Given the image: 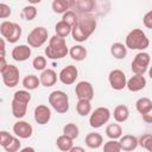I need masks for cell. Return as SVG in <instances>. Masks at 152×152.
Here are the masks:
<instances>
[{
	"instance_id": "obj_41",
	"label": "cell",
	"mask_w": 152,
	"mask_h": 152,
	"mask_svg": "<svg viewBox=\"0 0 152 152\" xmlns=\"http://www.w3.org/2000/svg\"><path fill=\"white\" fill-rule=\"evenodd\" d=\"M21 37V27H20V25L17 23V27H15V31H14V33H13V36L7 40L8 43H12V44H14V43H17L18 40H19V38Z\"/></svg>"
},
{
	"instance_id": "obj_45",
	"label": "cell",
	"mask_w": 152,
	"mask_h": 152,
	"mask_svg": "<svg viewBox=\"0 0 152 152\" xmlns=\"http://www.w3.org/2000/svg\"><path fill=\"white\" fill-rule=\"evenodd\" d=\"M31 5H37V4H40L42 2V0H27Z\"/></svg>"
},
{
	"instance_id": "obj_12",
	"label": "cell",
	"mask_w": 152,
	"mask_h": 152,
	"mask_svg": "<svg viewBox=\"0 0 152 152\" xmlns=\"http://www.w3.org/2000/svg\"><path fill=\"white\" fill-rule=\"evenodd\" d=\"M78 76V70L75 65H66L65 68H63L61 71H59V75H58V78L59 81L65 84V86H70L72 83H75L76 78Z\"/></svg>"
},
{
	"instance_id": "obj_5",
	"label": "cell",
	"mask_w": 152,
	"mask_h": 152,
	"mask_svg": "<svg viewBox=\"0 0 152 152\" xmlns=\"http://www.w3.org/2000/svg\"><path fill=\"white\" fill-rule=\"evenodd\" d=\"M50 106L59 114H64L69 110V97L63 90H53L49 95Z\"/></svg>"
},
{
	"instance_id": "obj_35",
	"label": "cell",
	"mask_w": 152,
	"mask_h": 152,
	"mask_svg": "<svg viewBox=\"0 0 152 152\" xmlns=\"http://www.w3.org/2000/svg\"><path fill=\"white\" fill-rule=\"evenodd\" d=\"M139 145H140L142 148H145V150L152 152V134H150V133L142 134V135L139 138Z\"/></svg>"
},
{
	"instance_id": "obj_42",
	"label": "cell",
	"mask_w": 152,
	"mask_h": 152,
	"mask_svg": "<svg viewBox=\"0 0 152 152\" xmlns=\"http://www.w3.org/2000/svg\"><path fill=\"white\" fill-rule=\"evenodd\" d=\"M142 23H144L145 27L152 28V10L148 11L147 13H145V15H144V18H142Z\"/></svg>"
},
{
	"instance_id": "obj_21",
	"label": "cell",
	"mask_w": 152,
	"mask_h": 152,
	"mask_svg": "<svg viewBox=\"0 0 152 152\" xmlns=\"http://www.w3.org/2000/svg\"><path fill=\"white\" fill-rule=\"evenodd\" d=\"M114 120L116 122H125L129 116V109L125 104H118L113 112Z\"/></svg>"
},
{
	"instance_id": "obj_8",
	"label": "cell",
	"mask_w": 152,
	"mask_h": 152,
	"mask_svg": "<svg viewBox=\"0 0 152 152\" xmlns=\"http://www.w3.org/2000/svg\"><path fill=\"white\" fill-rule=\"evenodd\" d=\"M48 40V30L44 26L34 27L27 36V44L31 48H40Z\"/></svg>"
},
{
	"instance_id": "obj_10",
	"label": "cell",
	"mask_w": 152,
	"mask_h": 152,
	"mask_svg": "<svg viewBox=\"0 0 152 152\" xmlns=\"http://www.w3.org/2000/svg\"><path fill=\"white\" fill-rule=\"evenodd\" d=\"M108 82L114 90H122L127 87V78L122 70L114 69L108 75Z\"/></svg>"
},
{
	"instance_id": "obj_6",
	"label": "cell",
	"mask_w": 152,
	"mask_h": 152,
	"mask_svg": "<svg viewBox=\"0 0 152 152\" xmlns=\"http://www.w3.org/2000/svg\"><path fill=\"white\" fill-rule=\"evenodd\" d=\"M110 110L107 107H97L95 110L90 113L89 116V125L93 128H100L104 124H107L110 119Z\"/></svg>"
},
{
	"instance_id": "obj_31",
	"label": "cell",
	"mask_w": 152,
	"mask_h": 152,
	"mask_svg": "<svg viewBox=\"0 0 152 152\" xmlns=\"http://www.w3.org/2000/svg\"><path fill=\"white\" fill-rule=\"evenodd\" d=\"M63 134L68 135L71 139H76L78 137V134H80V129H78L77 125H75L72 122H69V124L64 125V127H63Z\"/></svg>"
},
{
	"instance_id": "obj_14",
	"label": "cell",
	"mask_w": 152,
	"mask_h": 152,
	"mask_svg": "<svg viewBox=\"0 0 152 152\" xmlns=\"http://www.w3.org/2000/svg\"><path fill=\"white\" fill-rule=\"evenodd\" d=\"M51 109L45 106V104H38L36 108H34V113H33V116H34V121L38 124V125H46L49 124V121L51 120Z\"/></svg>"
},
{
	"instance_id": "obj_24",
	"label": "cell",
	"mask_w": 152,
	"mask_h": 152,
	"mask_svg": "<svg viewBox=\"0 0 152 152\" xmlns=\"http://www.w3.org/2000/svg\"><path fill=\"white\" fill-rule=\"evenodd\" d=\"M56 145H57V147H58L61 151L70 152V150H71L72 146H74V139L69 138V137L65 135V134H62V135H59V137L57 138Z\"/></svg>"
},
{
	"instance_id": "obj_44",
	"label": "cell",
	"mask_w": 152,
	"mask_h": 152,
	"mask_svg": "<svg viewBox=\"0 0 152 152\" xmlns=\"http://www.w3.org/2000/svg\"><path fill=\"white\" fill-rule=\"evenodd\" d=\"M76 151H78V152H83L84 151V148L83 147H75V146H72V148L70 150V152H76Z\"/></svg>"
},
{
	"instance_id": "obj_33",
	"label": "cell",
	"mask_w": 152,
	"mask_h": 152,
	"mask_svg": "<svg viewBox=\"0 0 152 152\" xmlns=\"http://www.w3.org/2000/svg\"><path fill=\"white\" fill-rule=\"evenodd\" d=\"M103 151L104 152H120L121 151L120 142L116 139H110V140H108V141L104 142Z\"/></svg>"
},
{
	"instance_id": "obj_22",
	"label": "cell",
	"mask_w": 152,
	"mask_h": 152,
	"mask_svg": "<svg viewBox=\"0 0 152 152\" xmlns=\"http://www.w3.org/2000/svg\"><path fill=\"white\" fill-rule=\"evenodd\" d=\"M15 27H17V23L7 21V20L2 21L0 24V33H1L2 38H5L6 40H8L13 36V33L15 31Z\"/></svg>"
},
{
	"instance_id": "obj_9",
	"label": "cell",
	"mask_w": 152,
	"mask_h": 152,
	"mask_svg": "<svg viewBox=\"0 0 152 152\" xmlns=\"http://www.w3.org/2000/svg\"><path fill=\"white\" fill-rule=\"evenodd\" d=\"M1 72V78H2V82L7 87V88H14L15 86H18L19 83V76H20V72H19V69L13 65V64H8Z\"/></svg>"
},
{
	"instance_id": "obj_23",
	"label": "cell",
	"mask_w": 152,
	"mask_h": 152,
	"mask_svg": "<svg viewBox=\"0 0 152 152\" xmlns=\"http://www.w3.org/2000/svg\"><path fill=\"white\" fill-rule=\"evenodd\" d=\"M110 55L116 59H124L127 55V46L122 43H113L110 46Z\"/></svg>"
},
{
	"instance_id": "obj_27",
	"label": "cell",
	"mask_w": 152,
	"mask_h": 152,
	"mask_svg": "<svg viewBox=\"0 0 152 152\" xmlns=\"http://www.w3.org/2000/svg\"><path fill=\"white\" fill-rule=\"evenodd\" d=\"M39 84H40V78L32 74L25 76L23 80V87L24 89H27V90H34L39 87Z\"/></svg>"
},
{
	"instance_id": "obj_26",
	"label": "cell",
	"mask_w": 152,
	"mask_h": 152,
	"mask_svg": "<svg viewBox=\"0 0 152 152\" xmlns=\"http://www.w3.org/2000/svg\"><path fill=\"white\" fill-rule=\"evenodd\" d=\"M76 112L78 115L81 116H87L91 113V103L89 100H84V99H78L77 103H76Z\"/></svg>"
},
{
	"instance_id": "obj_3",
	"label": "cell",
	"mask_w": 152,
	"mask_h": 152,
	"mask_svg": "<svg viewBox=\"0 0 152 152\" xmlns=\"http://www.w3.org/2000/svg\"><path fill=\"white\" fill-rule=\"evenodd\" d=\"M69 53V49L65 43V38H62L57 34L52 36L49 40L48 46L45 48V56L49 59H62Z\"/></svg>"
},
{
	"instance_id": "obj_16",
	"label": "cell",
	"mask_w": 152,
	"mask_h": 152,
	"mask_svg": "<svg viewBox=\"0 0 152 152\" xmlns=\"http://www.w3.org/2000/svg\"><path fill=\"white\" fill-rule=\"evenodd\" d=\"M145 87H146V78L144 77V75H137V74H134L131 78L127 80V87L126 88L129 91L137 93V91L142 90Z\"/></svg>"
},
{
	"instance_id": "obj_34",
	"label": "cell",
	"mask_w": 152,
	"mask_h": 152,
	"mask_svg": "<svg viewBox=\"0 0 152 152\" xmlns=\"http://www.w3.org/2000/svg\"><path fill=\"white\" fill-rule=\"evenodd\" d=\"M51 7H52V11H53L55 13H57V14H63V13H65L66 11L70 10V8L68 7V5H66L63 0H53Z\"/></svg>"
},
{
	"instance_id": "obj_38",
	"label": "cell",
	"mask_w": 152,
	"mask_h": 152,
	"mask_svg": "<svg viewBox=\"0 0 152 152\" xmlns=\"http://www.w3.org/2000/svg\"><path fill=\"white\" fill-rule=\"evenodd\" d=\"M20 138L19 137H13V139H12V141L4 148L6 152H17V151H19L20 150V146H21V142H20V140H19Z\"/></svg>"
},
{
	"instance_id": "obj_37",
	"label": "cell",
	"mask_w": 152,
	"mask_h": 152,
	"mask_svg": "<svg viewBox=\"0 0 152 152\" xmlns=\"http://www.w3.org/2000/svg\"><path fill=\"white\" fill-rule=\"evenodd\" d=\"M62 19L64 20V21H66L68 24H70L72 27L76 25V23H77V20H78V15L74 12V11H71V10H69V11H66L65 13H63V17H62Z\"/></svg>"
},
{
	"instance_id": "obj_28",
	"label": "cell",
	"mask_w": 152,
	"mask_h": 152,
	"mask_svg": "<svg viewBox=\"0 0 152 152\" xmlns=\"http://www.w3.org/2000/svg\"><path fill=\"white\" fill-rule=\"evenodd\" d=\"M106 135L109 139H120L122 135V127L119 124H109L106 127Z\"/></svg>"
},
{
	"instance_id": "obj_29",
	"label": "cell",
	"mask_w": 152,
	"mask_h": 152,
	"mask_svg": "<svg viewBox=\"0 0 152 152\" xmlns=\"http://www.w3.org/2000/svg\"><path fill=\"white\" fill-rule=\"evenodd\" d=\"M94 6H95L94 0H76L74 7H76L80 13L86 14V13L90 12L94 8Z\"/></svg>"
},
{
	"instance_id": "obj_4",
	"label": "cell",
	"mask_w": 152,
	"mask_h": 152,
	"mask_svg": "<svg viewBox=\"0 0 152 152\" xmlns=\"http://www.w3.org/2000/svg\"><path fill=\"white\" fill-rule=\"evenodd\" d=\"M125 45L127 46V49H131V50L144 51L148 48L150 40H148L146 33L141 28H133L126 36Z\"/></svg>"
},
{
	"instance_id": "obj_15",
	"label": "cell",
	"mask_w": 152,
	"mask_h": 152,
	"mask_svg": "<svg viewBox=\"0 0 152 152\" xmlns=\"http://www.w3.org/2000/svg\"><path fill=\"white\" fill-rule=\"evenodd\" d=\"M31 53H32L31 46L26 44H21V45H17L13 48L11 56L15 62H24L31 57Z\"/></svg>"
},
{
	"instance_id": "obj_20",
	"label": "cell",
	"mask_w": 152,
	"mask_h": 152,
	"mask_svg": "<svg viewBox=\"0 0 152 152\" xmlns=\"http://www.w3.org/2000/svg\"><path fill=\"white\" fill-rule=\"evenodd\" d=\"M69 55H70V57H71L74 61H76V62H82V61L86 59V57H87V55H88V51H87V49H86L84 46H82V45H74V46H71V48L69 49Z\"/></svg>"
},
{
	"instance_id": "obj_1",
	"label": "cell",
	"mask_w": 152,
	"mask_h": 152,
	"mask_svg": "<svg viewBox=\"0 0 152 152\" xmlns=\"http://www.w3.org/2000/svg\"><path fill=\"white\" fill-rule=\"evenodd\" d=\"M96 25H97L96 19L94 17L82 14L81 17H78L76 25L72 27V31H71L72 39L78 42V43L86 42L95 32Z\"/></svg>"
},
{
	"instance_id": "obj_13",
	"label": "cell",
	"mask_w": 152,
	"mask_h": 152,
	"mask_svg": "<svg viewBox=\"0 0 152 152\" xmlns=\"http://www.w3.org/2000/svg\"><path fill=\"white\" fill-rule=\"evenodd\" d=\"M13 133L20 139H28L33 133V127L27 121L19 119V121L13 125Z\"/></svg>"
},
{
	"instance_id": "obj_18",
	"label": "cell",
	"mask_w": 152,
	"mask_h": 152,
	"mask_svg": "<svg viewBox=\"0 0 152 152\" xmlns=\"http://www.w3.org/2000/svg\"><path fill=\"white\" fill-rule=\"evenodd\" d=\"M39 78H40V84L42 86H44L46 88H50V87L56 84L57 74H56V71L53 69H45V70L42 71Z\"/></svg>"
},
{
	"instance_id": "obj_46",
	"label": "cell",
	"mask_w": 152,
	"mask_h": 152,
	"mask_svg": "<svg viewBox=\"0 0 152 152\" xmlns=\"http://www.w3.org/2000/svg\"><path fill=\"white\" fill-rule=\"evenodd\" d=\"M27 151L33 152V151H34V148H32V147H25V148H21V152H27Z\"/></svg>"
},
{
	"instance_id": "obj_11",
	"label": "cell",
	"mask_w": 152,
	"mask_h": 152,
	"mask_svg": "<svg viewBox=\"0 0 152 152\" xmlns=\"http://www.w3.org/2000/svg\"><path fill=\"white\" fill-rule=\"evenodd\" d=\"M75 94L77 99H84L91 101L94 97V88L93 84L88 81H80L75 86Z\"/></svg>"
},
{
	"instance_id": "obj_47",
	"label": "cell",
	"mask_w": 152,
	"mask_h": 152,
	"mask_svg": "<svg viewBox=\"0 0 152 152\" xmlns=\"http://www.w3.org/2000/svg\"><path fill=\"white\" fill-rule=\"evenodd\" d=\"M148 75H150V77H151V80H152V65H151L150 69H148Z\"/></svg>"
},
{
	"instance_id": "obj_43",
	"label": "cell",
	"mask_w": 152,
	"mask_h": 152,
	"mask_svg": "<svg viewBox=\"0 0 152 152\" xmlns=\"http://www.w3.org/2000/svg\"><path fill=\"white\" fill-rule=\"evenodd\" d=\"M141 118H142V120L146 124H152V107L147 112H145L144 114H141Z\"/></svg>"
},
{
	"instance_id": "obj_32",
	"label": "cell",
	"mask_w": 152,
	"mask_h": 152,
	"mask_svg": "<svg viewBox=\"0 0 152 152\" xmlns=\"http://www.w3.org/2000/svg\"><path fill=\"white\" fill-rule=\"evenodd\" d=\"M37 8L34 7V5H28V6H25L21 11V17L27 20V21H31L33 20L36 17H37Z\"/></svg>"
},
{
	"instance_id": "obj_25",
	"label": "cell",
	"mask_w": 152,
	"mask_h": 152,
	"mask_svg": "<svg viewBox=\"0 0 152 152\" xmlns=\"http://www.w3.org/2000/svg\"><path fill=\"white\" fill-rule=\"evenodd\" d=\"M55 31H56V34H57V36H59V37H62V38H66V37L71 33L72 26L62 19V20H59V21L55 25Z\"/></svg>"
},
{
	"instance_id": "obj_36",
	"label": "cell",
	"mask_w": 152,
	"mask_h": 152,
	"mask_svg": "<svg viewBox=\"0 0 152 152\" xmlns=\"http://www.w3.org/2000/svg\"><path fill=\"white\" fill-rule=\"evenodd\" d=\"M32 66L37 71L45 70V68H46V58L44 56H40V55L37 56V57H34L33 61H32Z\"/></svg>"
},
{
	"instance_id": "obj_40",
	"label": "cell",
	"mask_w": 152,
	"mask_h": 152,
	"mask_svg": "<svg viewBox=\"0 0 152 152\" xmlns=\"http://www.w3.org/2000/svg\"><path fill=\"white\" fill-rule=\"evenodd\" d=\"M11 14H12V8H11L8 5L1 2V4H0V18H1V19H6V18H8Z\"/></svg>"
},
{
	"instance_id": "obj_17",
	"label": "cell",
	"mask_w": 152,
	"mask_h": 152,
	"mask_svg": "<svg viewBox=\"0 0 152 152\" xmlns=\"http://www.w3.org/2000/svg\"><path fill=\"white\" fill-rule=\"evenodd\" d=\"M120 146H121V151H133L138 147L139 145V139L135 137V135H132V134H125V135H121L120 140Z\"/></svg>"
},
{
	"instance_id": "obj_7",
	"label": "cell",
	"mask_w": 152,
	"mask_h": 152,
	"mask_svg": "<svg viewBox=\"0 0 152 152\" xmlns=\"http://www.w3.org/2000/svg\"><path fill=\"white\" fill-rule=\"evenodd\" d=\"M150 63H151V57L147 52L145 51H140L138 52L133 61H132V64H131V69H132V72L133 74H137V75H144L148 66H150Z\"/></svg>"
},
{
	"instance_id": "obj_30",
	"label": "cell",
	"mask_w": 152,
	"mask_h": 152,
	"mask_svg": "<svg viewBox=\"0 0 152 152\" xmlns=\"http://www.w3.org/2000/svg\"><path fill=\"white\" fill-rule=\"evenodd\" d=\"M152 107V101L148 97H140L135 102V108L140 114H144Z\"/></svg>"
},
{
	"instance_id": "obj_39",
	"label": "cell",
	"mask_w": 152,
	"mask_h": 152,
	"mask_svg": "<svg viewBox=\"0 0 152 152\" xmlns=\"http://www.w3.org/2000/svg\"><path fill=\"white\" fill-rule=\"evenodd\" d=\"M13 137H14V135L10 134V133L6 132V131H1V132H0V145L5 148V147L12 141Z\"/></svg>"
},
{
	"instance_id": "obj_19",
	"label": "cell",
	"mask_w": 152,
	"mask_h": 152,
	"mask_svg": "<svg viewBox=\"0 0 152 152\" xmlns=\"http://www.w3.org/2000/svg\"><path fill=\"white\" fill-rule=\"evenodd\" d=\"M86 145L91 148V150H95V148H99L102 144H103V137L100 134V133H96V132H91V133H88L86 135Z\"/></svg>"
},
{
	"instance_id": "obj_2",
	"label": "cell",
	"mask_w": 152,
	"mask_h": 152,
	"mask_svg": "<svg viewBox=\"0 0 152 152\" xmlns=\"http://www.w3.org/2000/svg\"><path fill=\"white\" fill-rule=\"evenodd\" d=\"M31 101V94L30 90L23 89L17 90L13 94V99L11 102V110L15 119H23L26 115L27 106Z\"/></svg>"
}]
</instances>
